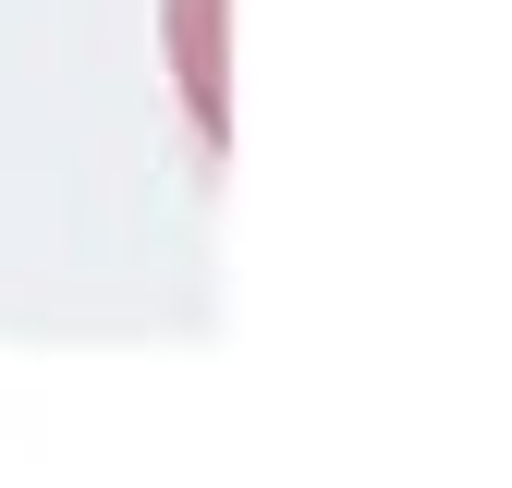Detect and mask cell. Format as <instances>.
<instances>
[{"label":"cell","instance_id":"cell-1","mask_svg":"<svg viewBox=\"0 0 512 488\" xmlns=\"http://www.w3.org/2000/svg\"><path fill=\"white\" fill-rule=\"evenodd\" d=\"M220 0H171V74H183V98H196V135L208 147H232V86H220Z\"/></svg>","mask_w":512,"mask_h":488}]
</instances>
